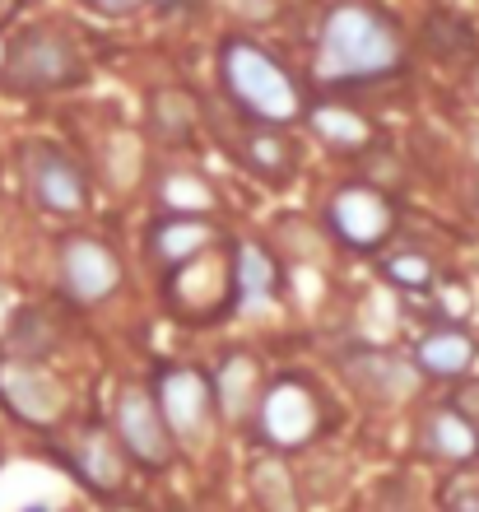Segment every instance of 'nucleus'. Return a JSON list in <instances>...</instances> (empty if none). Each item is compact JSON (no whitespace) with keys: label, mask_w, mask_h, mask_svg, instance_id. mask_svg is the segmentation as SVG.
<instances>
[{"label":"nucleus","mask_w":479,"mask_h":512,"mask_svg":"<svg viewBox=\"0 0 479 512\" xmlns=\"http://www.w3.org/2000/svg\"><path fill=\"white\" fill-rule=\"evenodd\" d=\"M400 33L386 14L368 5H335L321 24L317 42V75L326 84H359L382 80L400 66Z\"/></svg>","instance_id":"1"},{"label":"nucleus","mask_w":479,"mask_h":512,"mask_svg":"<svg viewBox=\"0 0 479 512\" xmlns=\"http://www.w3.org/2000/svg\"><path fill=\"white\" fill-rule=\"evenodd\" d=\"M219 75H224L228 98L238 103L256 126H293L303 117V94L293 75L261 47L247 38H228L219 47Z\"/></svg>","instance_id":"2"},{"label":"nucleus","mask_w":479,"mask_h":512,"mask_svg":"<svg viewBox=\"0 0 479 512\" xmlns=\"http://www.w3.org/2000/svg\"><path fill=\"white\" fill-rule=\"evenodd\" d=\"M84 80V52L80 42L61 28H24L5 42L0 56V89L14 98L56 94Z\"/></svg>","instance_id":"3"},{"label":"nucleus","mask_w":479,"mask_h":512,"mask_svg":"<svg viewBox=\"0 0 479 512\" xmlns=\"http://www.w3.org/2000/svg\"><path fill=\"white\" fill-rule=\"evenodd\" d=\"M252 419H256L261 447H270L275 457L303 452L321 433V391L303 373H284L270 387H261V401H256Z\"/></svg>","instance_id":"4"},{"label":"nucleus","mask_w":479,"mask_h":512,"mask_svg":"<svg viewBox=\"0 0 479 512\" xmlns=\"http://www.w3.org/2000/svg\"><path fill=\"white\" fill-rule=\"evenodd\" d=\"M168 308L187 322H214L233 308V256L205 252L182 261V266H168Z\"/></svg>","instance_id":"5"},{"label":"nucleus","mask_w":479,"mask_h":512,"mask_svg":"<svg viewBox=\"0 0 479 512\" xmlns=\"http://www.w3.org/2000/svg\"><path fill=\"white\" fill-rule=\"evenodd\" d=\"M112 433H117L126 461L145 466V471H163L173 466L177 443L168 424H163L159 405L149 396V387H121L117 391V410H112Z\"/></svg>","instance_id":"6"},{"label":"nucleus","mask_w":479,"mask_h":512,"mask_svg":"<svg viewBox=\"0 0 479 512\" xmlns=\"http://www.w3.org/2000/svg\"><path fill=\"white\" fill-rule=\"evenodd\" d=\"M149 396L159 405L173 443H205V429H210V419H214V391L200 368L168 364L159 378H154Z\"/></svg>","instance_id":"7"},{"label":"nucleus","mask_w":479,"mask_h":512,"mask_svg":"<svg viewBox=\"0 0 479 512\" xmlns=\"http://www.w3.org/2000/svg\"><path fill=\"white\" fill-rule=\"evenodd\" d=\"M326 224H331V233L345 247L373 252V247H382L386 238H391V229H396V205L386 201L377 187H368V182H349V187H340L331 196V205H326Z\"/></svg>","instance_id":"8"},{"label":"nucleus","mask_w":479,"mask_h":512,"mask_svg":"<svg viewBox=\"0 0 479 512\" xmlns=\"http://www.w3.org/2000/svg\"><path fill=\"white\" fill-rule=\"evenodd\" d=\"M24 177H28V191L42 210L52 215H80L89 205V177L66 149L56 145H24Z\"/></svg>","instance_id":"9"},{"label":"nucleus","mask_w":479,"mask_h":512,"mask_svg":"<svg viewBox=\"0 0 479 512\" xmlns=\"http://www.w3.org/2000/svg\"><path fill=\"white\" fill-rule=\"evenodd\" d=\"M61 289H66L70 303H103L121 289V261L117 252L98 238H66L61 243Z\"/></svg>","instance_id":"10"},{"label":"nucleus","mask_w":479,"mask_h":512,"mask_svg":"<svg viewBox=\"0 0 479 512\" xmlns=\"http://www.w3.org/2000/svg\"><path fill=\"white\" fill-rule=\"evenodd\" d=\"M0 401L10 405L14 415L33 424V429H47L61 419L66 410V391L61 382L47 373L33 359H0Z\"/></svg>","instance_id":"11"},{"label":"nucleus","mask_w":479,"mask_h":512,"mask_svg":"<svg viewBox=\"0 0 479 512\" xmlns=\"http://www.w3.org/2000/svg\"><path fill=\"white\" fill-rule=\"evenodd\" d=\"M70 471L80 475L94 494L112 499V494H121V489H126L131 461H126V452H121L117 433L103 429V424H89V429L75 438V447H70Z\"/></svg>","instance_id":"12"},{"label":"nucleus","mask_w":479,"mask_h":512,"mask_svg":"<svg viewBox=\"0 0 479 512\" xmlns=\"http://www.w3.org/2000/svg\"><path fill=\"white\" fill-rule=\"evenodd\" d=\"M419 447L433 461H452V466H475L479 461V429L466 415H456L452 405H438L433 415L419 424Z\"/></svg>","instance_id":"13"},{"label":"nucleus","mask_w":479,"mask_h":512,"mask_svg":"<svg viewBox=\"0 0 479 512\" xmlns=\"http://www.w3.org/2000/svg\"><path fill=\"white\" fill-rule=\"evenodd\" d=\"M210 391H214V410L224 419H233V424H242L256 410V401H261V364L242 350L228 354L224 364L214 368Z\"/></svg>","instance_id":"14"},{"label":"nucleus","mask_w":479,"mask_h":512,"mask_svg":"<svg viewBox=\"0 0 479 512\" xmlns=\"http://www.w3.org/2000/svg\"><path fill=\"white\" fill-rule=\"evenodd\" d=\"M475 336H466L461 326H433L419 345H414V373L419 378H461L475 364Z\"/></svg>","instance_id":"15"},{"label":"nucleus","mask_w":479,"mask_h":512,"mask_svg":"<svg viewBox=\"0 0 479 512\" xmlns=\"http://www.w3.org/2000/svg\"><path fill=\"white\" fill-rule=\"evenodd\" d=\"M280 294V266L261 243H242L233 252V308L261 312Z\"/></svg>","instance_id":"16"},{"label":"nucleus","mask_w":479,"mask_h":512,"mask_svg":"<svg viewBox=\"0 0 479 512\" xmlns=\"http://www.w3.org/2000/svg\"><path fill=\"white\" fill-rule=\"evenodd\" d=\"M214 243H219V229L205 215H163L149 229V252L159 256L163 266H182Z\"/></svg>","instance_id":"17"},{"label":"nucleus","mask_w":479,"mask_h":512,"mask_svg":"<svg viewBox=\"0 0 479 512\" xmlns=\"http://www.w3.org/2000/svg\"><path fill=\"white\" fill-rule=\"evenodd\" d=\"M238 159L247 163V173H256L261 182H289L293 168H298V149L280 126H252V131L238 140Z\"/></svg>","instance_id":"18"},{"label":"nucleus","mask_w":479,"mask_h":512,"mask_svg":"<svg viewBox=\"0 0 479 512\" xmlns=\"http://www.w3.org/2000/svg\"><path fill=\"white\" fill-rule=\"evenodd\" d=\"M349 378H354L359 391H368L373 401H405V396H414V387H419V373H414L410 364H400V359L377 354V350L354 354V359H349Z\"/></svg>","instance_id":"19"},{"label":"nucleus","mask_w":479,"mask_h":512,"mask_svg":"<svg viewBox=\"0 0 479 512\" xmlns=\"http://www.w3.org/2000/svg\"><path fill=\"white\" fill-rule=\"evenodd\" d=\"M247 489L261 512H303V494H298V480L284 466V457H256L247 466Z\"/></svg>","instance_id":"20"},{"label":"nucleus","mask_w":479,"mask_h":512,"mask_svg":"<svg viewBox=\"0 0 479 512\" xmlns=\"http://www.w3.org/2000/svg\"><path fill=\"white\" fill-rule=\"evenodd\" d=\"M159 201L168 215H210L214 210V191L191 173H168L159 187Z\"/></svg>","instance_id":"21"},{"label":"nucleus","mask_w":479,"mask_h":512,"mask_svg":"<svg viewBox=\"0 0 479 512\" xmlns=\"http://www.w3.org/2000/svg\"><path fill=\"white\" fill-rule=\"evenodd\" d=\"M56 336H52V322H47V312L28 308L14 317V331H10V354L14 359H33L38 364L42 354H52Z\"/></svg>","instance_id":"22"},{"label":"nucleus","mask_w":479,"mask_h":512,"mask_svg":"<svg viewBox=\"0 0 479 512\" xmlns=\"http://www.w3.org/2000/svg\"><path fill=\"white\" fill-rule=\"evenodd\" d=\"M312 131L335 149H359L368 140V122H363L359 112H345V108H321L312 112Z\"/></svg>","instance_id":"23"},{"label":"nucleus","mask_w":479,"mask_h":512,"mask_svg":"<svg viewBox=\"0 0 479 512\" xmlns=\"http://www.w3.org/2000/svg\"><path fill=\"white\" fill-rule=\"evenodd\" d=\"M149 117H154L159 135H168V140H187L191 122H196V112H191L187 94H173V89H159V94H154V108H149Z\"/></svg>","instance_id":"24"},{"label":"nucleus","mask_w":479,"mask_h":512,"mask_svg":"<svg viewBox=\"0 0 479 512\" xmlns=\"http://www.w3.org/2000/svg\"><path fill=\"white\" fill-rule=\"evenodd\" d=\"M382 275L391 284H400V289H414V294H419V289H428V284H433V275H438V270H433V261H428L424 252H414V247H405V252H391L382 261Z\"/></svg>","instance_id":"25"},{"label":"nucleus","mask_w":479,"mask_h":512,"mask_svg":"<svg viewBox=\"0 0 479 512\" xmlns=\"http://www.w3.org/2000/svg\"><path fill=\"white\" fill-rule=\"evenodd\" d=\"M442 512H479V475L461 471L442 485Z\"/></svg>","instance_id":"26"},{"label":"nucleus","mask_w":479,"mask_h":512,"mask_svg":"<svg viewBox=\"0 0 479 512\" xmlns=\"http://www.w3.org/2000/svg\"><path fill=\"white\" fill-rule=\"evenodd\" d=\"M452 410H456V415H466L470 424L479 429V382H470V387L456 391V396H452Z\"/></svg>","instance_id":"27"},{"label":"nucleus","mask_w":479,"mask_h":512,"mask_svg":"<svg viewBox=\"0 0 479 512\" xmlns=\"http://www.w3.org/2000/svg\"><path fill=\"white\" fill-rule=\"evenodd\" d=\"M98 10L107 14V19H126V14H135V10H145L149 0H94Z\"/></svg>","instance_id":"28"},{"label":"nucleus","mask_w":479,"mask_h":512,"mask_svg":"<svg viewBox=\"0 0 479 512\" xmlns=\"http://www.w3.org/2000/svg\"><path fill=\"white\" fill-rule=\"evenodd\" d=\"M14 10H19V0H0V24H10Z\"/></svg>","instance_id":"29"},{"label":"nucleus","mask_w":479,"mask_h":512,"mask_svg":"<svg viewBox=\"0 0 479 512\" xmlns=\"http://www.w3.org/2000/svg\"><path fill=\"white\" fill-rule=\"evenodd\" d=\"M19 512H52L47 503H33V508H19Z\"/></svg>","instance_id":"30"},{"label":"nucleus","mask_w":479,"mask_h":512,"mask_svg":"<svg viewBox=\"0 0 479 512\" xmlns=\"http://www.w3.org/2000/svg\"><path fill=\"white\" fill-rule=\"evenodd\" d=\"M117 512H145V508H117Z\"/></svg>","instance_id":"31"}]
</instances>
